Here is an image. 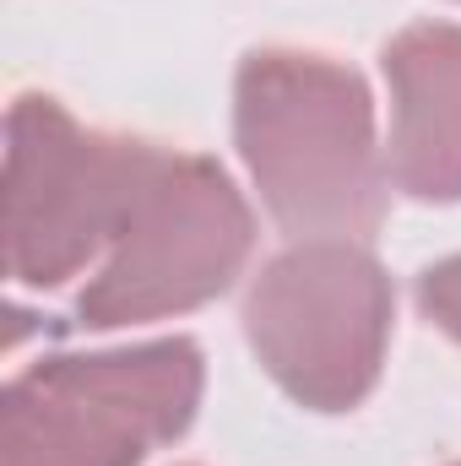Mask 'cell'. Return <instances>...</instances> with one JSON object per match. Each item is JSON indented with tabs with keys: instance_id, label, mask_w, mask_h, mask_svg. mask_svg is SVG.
<instances>
[{
	"instance_id": "4",
	"label": "cell",
	"mask_w": 461,
	"mask_h": 466,
	"mask_svg": "<svg viewBox=\"0 0 461 466\" xmlns=\"http://www.w3.org/2000/svg\"><path fill=\"white\" fill-rule=\"evenodd\" d=\"M244 326L288 396L315 412H343L380 374L391 282L347 238H304L255 277Z\"/></svg>"
},
{
	"instance_id": "2",
	"label": "cell",
	"mask_w": 461,
	"mask_h": 466,
	"mask_svg": "<svg viewBox=\"0 0 461 466\" xmlns=\"http://www.w3.org/2000/svg\"><path fill=\"white\" fill-rule=\"evenodd\" d=\"M196 396L201 352L190 342L49 358L5 390L0 466H136L190 423Z\"/></svg>"
},
{
	"instance_id": "7",
	"label": "cell",
	"mask_w": 461,
	"mask_h": 466,
	"mask_svg": "<svg viewBox=\"0 0 461 466\" xmlns=\"http://www.w3.org/2000/svg\"><path fill=\"white\" fill-rule=\"evenodd\" d=\"M424 309L461 342V255L435 266V271H424Z\"/></svg>"
},
{
	"instance_id": "5",
	"label": "cell",
	"mask_w": 461,
	"mask_h": 466,
	"mask_svg": "<svg viewBox=\"0 0 461 466\" xmlns=\"http://www.w3.org/2000/svg\"><path fill=\"white\" fill-rule=\"evenodd\" d=\"M109 260L82 293L87 326H130L223 293L250 255V207L207 157H158Z\"/></svg>"
},
{
	"instance_id": "3",
	"label": "cell",
	"mask_w": 461,
	"mask_h": 466,
	"mask_svg": "<svg viewBox=\"0 0 461 466\" xmlns=\"http://www.w3.org/2000/svg\"><path fill=\"white\" fill-rule=\"evenodd\" d=\"M163 152L82 130L49 98H16L5 119V266L16 282L55 288L115 238Z\"/></svg>"
},
{
	"instance_id": "1",
	"label": "cell",
	"mask_w": 461,
	"mask_h": 466,
	"mask_svg": "<svg viewBox=\"0 0 461 466\" xmlns=\"http://www.w3.org/2000/svg\"><path fill=\"white\" fill-rule=\"evenodd\" d=\"M239 152L277 223L304 238L364 233L380 212L369 93L321 55L266 49L244 60Z\"/></svg>"
},
{
	"instance_id": "6",
	"label": "cell",
	"mask_w": 461,
	"mask_h": 466,
	"mask_svg": "<svg viewBox=\"0 0 461 466\" xmlns=\"http://www.w3.org/2000/svg\"><path fill=\"white\" fill-rule=\"evenodd\" d=\"M391 174L418 201L461 196V27H407L385 49Z\"/></svg>"
}]
</instances>
